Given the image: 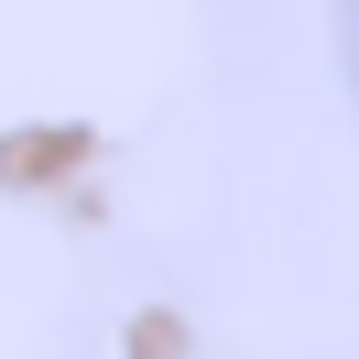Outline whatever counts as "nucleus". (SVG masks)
<instances>
[{
  "instance_id": "1",
  "label": "nucleus",
  "mask_w": 359,
  "mask_h": 359,
  "mask_svg": "<svg viewBox=\"0 0 359 359\" xmlns=\"http://www.w3.org/2000/svg\"><path fill=\"white\" fill-rule=\"evenodd\" d=\"M337 55H348V88H359V0H337Z\"/></svg>"
}]
</instances>
